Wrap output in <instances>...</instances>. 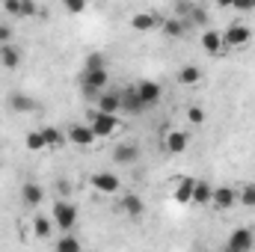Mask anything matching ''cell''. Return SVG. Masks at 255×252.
Masks as SVG:
<instances>
[{
  "label": "cell",
  "instance_id": "cell-10",
  "mask_svg": "<svg viewBox=\"0 0 255 252\" xmlns=\"http://www.w3.org/2000/svg\"><path fill=\"white\" fill-rule=\"evenodd\" d=\"M65 136H68V142H74V145H92L98 136H95V130L92 125H71L65 130Z\"/></svg>",
  "mask_w": 255,
  "mask_h": 252
},
{
  "label": "cell",
  "instance_id": "cell-26",
  "mask_svg": "<svg viewBox=\"0 0 255 252\" xmlns=\"http://www.w3.org/2000/svg\"><path fill=\"white\" fill-rule=\"evenodd\" d=\"M24 145H27L30 151H42V148H48V142H45V133H42V130H30V133L24 136Z\"/></svg>",
  "mask_w": 255,
  "mask_h": 252
},
{
  "label": "cell",
  "instance_id": "cell-18",
  "mask_svg": "<svg viewBox=\"0 0 255 252\" xmlns=\"http://www.w3.org/2000/svg\"><path fill=\"white\" fill-rule=\"evenodd\" d=\"M160 30H163V36H166V39H184V33H187V24H184L178 15H172V18H163Z\"/></svg>",
  "mask_w": 255,
  "mask_h": 252
},
{
  "label": "cell",
  "instance_id": "cell-31",
  "mask_svg": "<svg viewBox=\"0 0 255 252\" xmlns=\"http://www.w3.org/2000/svg\"><path fill=\"white\" fill-rule=\"evenodd\" d=\"M36 12H39L36 0H21V18H33Z\"/></svg>",
  "mask_w": 255,
  "mask_h": 252
},
{
  "label": "cell",
  "instance_id": "cell-6",
  "mask_svg": "<svg viewBox=\"0 0 255 252\" xmlns=\"http://www.w3.org/2000/svg\"><path fill=\"white\" fill-rule=\"evenodd\" d=\"M160 24H163V15H160V12H136V15L130 18V27H133L136 33L160 30Z\"/></svg>",
  "mask_w": 255,
  "mask_h": 252
},
{
  "label": "cell",
  "instance_id": "cell-9",
  "mask_svg": "<svg viewBox=\"0 0 255 252\" xmlns=\"http://www.w3.org/2000/svg\"><path fill=\"white\" fill-rule=\"evenodd\" d=\"M211 205L217 211H232L238 205V193L232 187H214V196H211Z\"/></svg>",
  "mask_w": 255,
  "mask_h": 252
},
{
  "label": "cell",
  "instance_id": "cell-16",
  "mask_svg": "<svg viewBox=\"0 0 255 252\" xmlns=\"http://www.w3.org/2000/svg\"><path fill=\"white\" fill-rule=\"evenodd\" d=\"M95 101H98V110H104V113H119V110H122V92L104 89Z\"/></svg>",
  "mask_w": 255,
  "mask_h": 252
},
{
  "label": "cell",
  "instance_id": "cell-29",
  "mask_svg": "<svg viewBox=\"0 0 255 252\" xmlns=\"http://www.w3.org/2000/svg\"><path fill=\"white\" fill-rule=\"evenodd\" d=\"M241 205H247V208H255V184H244V190H241Z\"/></svg>",
  "mask_w": 255,
  "mask_h": 252
},
{
  "label": "cell",
  "instance_id": "cell-32",
  "mask_svg": "<svg viewBox=\"0 0 255 252\" xmlns=\"http://www.w3.org/2000/svg\"><path fill=\"white\" fill-rule=\"evenodd\" d=\"M190 21L193 24H208V12H205L202 6H193L190 9Z\"/></svg>",
  "mask_w": 255,
  "mask_h": 252
},
{
  "label": "cell",
  "instance_id": "cell-14",
  "mask_svg": "<svg viewBox=\"0 0 255 252\" xmlns=\"http://www.w3.org/2000/svg\"><path fill=\"white\" fill-rule=\"evenodd\" d=\"M21 202H24L27 208H39V205L45 202V190H42V184L27 181V184L21 187Z\"/></svg>",
  "mask_w": 255,
  "mask_h": 252
},
{
  "label": "cell",
  "instance_id": "cell-8",
  "mask_svg": "<svg viewBox=\"0 0 255 252\" xmlns=\"http://www.w3.org/2000/svg\"><path fill=\"white\" fill-rule=\"evenodd\" d=\"M89 181H92V187L98 190V193H107V196L110 193H119V187H122V181H119L116 172H95Z\"/></svg>",
  "mask_w": 255,
  "mask_h": 252
},
{
  "label": "cell",
  "instance_id": "cell-25",
  "mask_svg": "<svg viewBox=\"0 0 255 252\" xmlns=\"http://www.w3.org/2000/svg\"><path fill=\"white\" fill-rule=\"evenodd\" d=\"M202 80V68L199 65H184L181 71H178V83L181 86H196Z\"/></svg>",
  "mask_w": 255,
  "mask_h": 252
},
{
  "label": "cell",
  "instance_id": "cell-33",
  "mask_svg": "<svg viewBox=\"0 0 255 252\" xmlns=\"http://www.w3.org/2000/svg\"><path fill=\"white\" fill-rule=\"evenodd\" d=\"M3 9H6V15L21 18V0H3Z\"/></svg>",
  "mask_w": 255,
  "mask_h": 252
},
{
  "label": "cell",
  "instance_id": "cell-13",
  "mask_svg": "<svg viewBox=\"0 0 255 252\" xmlns=\"http://www.w3.org/2000/svg\"><path fill=\"white\" fill-rule=\"evenodd\" d=\"M122 110H125L128 116H142L145 113V101L139 98L136 89H125L122 92Z\"/></svg>",
  "mask_w": 255,
  "mask_h": 252
},
{
  "label": "cell",
  "instance_id": "cell-37",
  "mask_svg": "<svg viewBox=\"0 0 255 252\" xmlns=\"http://www.w3.org/2000/svg\"><path fill=\"white\" fill-rule=\"evenodd\" d=\"M232 3H235V0H217V6H220V9H229Z\"/></svg>",
  "mask_w": 255,
  "mask_h": 252
},
{
  "label": "cell",
  "instance_id": "cell-35",
  "mask_svg": "<svg viewBox=\"0 0 255 252\" xmlns=\"http://www.w3.org/2000/svg\"><path fill=\"white\" fill-rule=\"evenodd\" d=\"M232 9H238V12H253L255 0H235V3H232Z\"/></svg>",
  "mask_w": 255,
  "mask_h": 252
},
{
  "label": "cell",
  "instance_id": "cell-21",
  "mask_svg": "<svg viewBox=\"0 0 255 252\" xmlns=\"http://www.w3.org/2000/svg\"><path fill=\"white\" fill-rule=\"evenodd\" d=\"M119 205H122V211H125L128 217H142V211H145V205H142V199L136 193H128Z\"/></svg>",
  "mask_w": 255,
  "mask_h": 252
},
{
  "label": "cell",
  "instance_id": "cell-34",
  "mask_svg": "<svg viewBox=\"0 0 255 252\" xmlns=\"http://www.w3.org/2000/svg\"><path fill=\"white\" fill-rule=\"evenodd\" d=\"M187 119H190L193 125H202V122H205V110H202V107H190V110H187Z\"/></svg>",
  "mask_w": 255,
  "mask_h": 252
},
{
  "label": "cell",
  "instance_id": "cell-7",
  "mask_svg": "<svg viewBox=\"0 0 255 252\" xmlns=\"http://www.w3.org/2000/svg\"><path fill=\"white\" fill-rule=\"evenodd\" d=\"M133 89L139 92V98L145 101V107H154V104L163 98V86H160L157 80H139Z\"/></svg>",
  "mask_w": 255,
  "mask_h": 252
},
{
  "label": "cell",
  "instance_id": "cell-23",
  "mask_svg": "<svg viewBox=\"0 0 255 252\" xmlns=\"http://www.w3.org/2000/svg\"><path fill=\"white\" fill-rule=\"evenodd\" d=\"M42 133H45V142H48V148H60V145H65V142H68L65 130H60V127H54V125L42 127Z\"/></svg>",
  "mask_w": 255,
  "mask_h": 252
},
{
  "label": "cell",
  "instance_id": "cell-19",
  "mask_svg": "<svg viewBox=\"0 0 255 252\" xmlns=\"http://www.w3.org/2000/svg\"><path fill=\"white\" fill-rule=\"evenodd\" d=\"M0 65H3V68H9V71H15V68L21 65V51H18L12 42L0 45Z\"/></svg>",
  "mask_w": 255,
  "mask_h": 252
},
{
  "label": "cell",
  "instance_id": "cell-24",
  "mask_svg": "<svg viewBox=\"0 0 255 252\" xmlns=\"http://www.w3.org/2000/svg\"><path fill=\"white\" fill-rule=\"evenodd\" d=\"M33 232H36V238H51V232H54V217H33Z\"/></svg>",
  "mask_w": 255,
  "mask_h": 252
},
{
  "label": "cell",
  "instance_id": "cell-22",
  "mask_svg": "<svg viewBox=\"0 0 255 252\" xmlns=\"http://www.w3.org/2000/svg\"><path fill=\"white\" fill-rule=\"evenodd\" d=\"M211 196H214V187L208 181H196L193 184V202L190 205H211Z\"/></svg>",
  "mask_w": 255,
  "mask_h": 252
},
{
  "label": "cell",
  "instance_id": "cell-15",
  "mask_svg": "<svg viewBox=\"0 0 255 252\" xmlns=\"http://www.w3.org/2000/svg\"><path fill=\"white\" fill-rule=\"evenodd\" d=\"M193 184H196V178H190V175H181V178H178V184L172 190L175 205H190L193 202Z\"/></svg>",
  "mask_w": 255,
  "mask_h": 252
},
{
  "label": "cell",
  "instance_id": "cell-28",
  "mask_svg": "<svg viewBox=\"0 0 255 252\" xmlns=\"http://www.w3.org/2000/svg\"><path fill=\"white\" fill-rule=\"evenodd\" d=\"M107 65V57L101 54V51H92L89 57H86V63H83V68H104Z\"/></svg>",
  "mask_w": 255,
  "mask_h": 252
},
{
  "label": "cell",
  "instance_id": "cell-11",
  "mask_svg": "<svg viewBox=\"0 0 255 252\" xmlns=\"http://www.w3.org/2000/svg\"><path fill=\"white\" fill-rule=\"evenodd\" d=\"M113 160H116L119 166H130V163H136V160H139V148H136V142H119V145L113 148Z\"/></svg>",
  "mask_w": 255,
  "mask_h": 252
},
{
  "label": "cell",
  "instance_id": "cell-12",
  "mask_svg": "<svg viewBox=\"0 0 255 252\" xmlns=\"http://www.w3.org/2000/svg\"><path fill=\"white\" fill-rule=\"evenodd\" d=\"M199 45H202L205 54H211V57H217V54L226 51V45H223V33H217V30H205V33L199 36Z\"/></svg>",
  "mask_w": 255,
  "mask_h": 252
},
{
  "label": "cell",
  "instance_id": "cell-4",
  "mask_svg": "<svg viewBox=\"0 0 255 252\" xmlns=\"http://www.w3.org/2000/svg\"><path fill=\"white\" fill-rule=\"evenodd\" d=\"M253 42V30L247 24H232L226 33H223V45L226 48H247Z\"/></svg>",
  "mask_w": 255,
  "mask_h": 252
},
{
  "label": "cell",
  "instance_id": "cell-3",
  "mask_svg": "<svg viewBox=\"0 0 255 252\" xmlns=\"http://www.w3.org/2000/svg\"><path fill=\"white\" fill-rule=\"evenodd\" d=\"M92 130H95V136L101 139H107V136H113L116 130H119V119H116V113H104V110H95V116H92Z\"/></svg>",
  "mask_w": 255,
  "mask_h": 252
},
{
  "label": "cell",
  "instance_id": "cell-1",
  "mask_svg": "<svg viewBox=\"0 0 255 252\" xmlns=\"http://www.w3.org/2000/svg\"><path fill=\"white\" fill-rule=\"evenodd\" d=\"M107 86H110V71H107V65H104V68H83V74H80V89H83L86 98H98Z\"/></svg>",
  "mask_w": 255,
  "mask_h": 252
},
{
  "label": "cell",
  "instance_id": "cell-27",
  "mask_svg": "<svg viewBox=\"0 0 255 252\" xmlns=\"http://www.w3.org/2000/svg\"><path fill=\"white\" fill-rule=\"evenodd\" d=\"M57 252H80V241H77V238H71V235L65 232V238L57 241Z\"/></svg>",
  "mask_w": 255,
  "mask_h": 252
},
{
  "label": "cell",
  "instance_id": "cell-2",
  "mask_svg": "<svg viewBox=\"0 0 255 252\" xmlns=\"http://www.w3.org/2000/svg\"><path fill=\"white\" fill-rule=\"evenodd\" d=\"M51 217H54V226H57L60 232H71V229L77 226V208H74L71 202H65V199H60V202L54 205Z\"/></svg>",
  "mask_w": 255,
  "mask_h": 252
},
{
  "label": "cell",
  "instance_id": "cell-36",
  "mask_svg": "<svg viewBox=\"0 0 255 252\" xmlns=\"http://www.w3.org/2000/svg\"><path fill=\"white\" fill-rule=\"evenodd\" d=\"M6 42H12V27L0 24V45H6Z\"/></svg>",
  "mask_w": 255,
  "mask_h": 252
},
{
  "label": "cell",
  "instance_id": "cell-30",
  "mask_svg": "<svg viewBox=\"0 0 255 252\" xmlns=\"http://www.w3.org/2000/svg\"><path fill=\"white\" fill-rule=\"evenodd\" d=\"M63 6L68 15H83L86 12V0H63Z\"/></svg>",
  "mask_w": 255,
  "mask_h": 252
},
{
  "label": "cell",
  "instance_id": "cell-5",
  "mask_svg": "<svg viewBox=\"0 0 255 252\" xmlns=\"http://www.w3.org/2000/svg\"><path fill=\"white\" fill-rule=\"evenodd\" d=\"M255 247V235L253 229H235L226 241V250L229 252H250Z\"/></svg>",
  "mask_w": 255,
  "mask_h": 252
},
{
  "label": "cell",
  "instance_id": "cell-20",
  "mask_svg": "<svg viewBox=\"0 0 255 252\" xmlns=\"http://www.w3.org/2000/svg\"><path fill=\"white\" fill-rule=\"evenodd\" d=\"M163 145H166L169 154H181V151L187 148V133H184V130H169L166 139H163Z\"/></svg>",
  "mask_w": 255,
  "mask_h": 252
},
{
  "label": "cell",
  "instance_id": "cell-17",
  "mask_svg": "<svg viewBox=\"0 0 255 252\" xmlns=\"http://www.w3.org/2000/svg\"><path fill=\"white\" fill-rule=\"evenodd\" d=\"M6 104H9V110H12V113H33V110L39 107V104H36L30 95H24V92H12Z\"/></svg>",
  "mask_w": 255,
  "mask_h": 252
}]
</instances>
